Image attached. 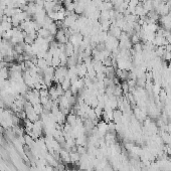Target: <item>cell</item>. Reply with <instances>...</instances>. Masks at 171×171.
<instances>
[{
	"label": "cell",
	"instance_id": "1",
	"mask_svg": "<svg viewBox=\"0 0 171 171\" xmlns=\"http://www.w3.org/2000/svg\"><path fill=\"white\" fill-rule=\"evenodd\" d=\"M54 38H55V41L59 44H65L67 42H69V38L65 36V30L63 29H59V31L56 32L55 36H54Z\"/></svg>",
	"mask_w": 171,
	"mask_h": 171
},
{
	"label": "cell",
	"instance_id": "2",
	"mask_svg": "<svg viewBox=\"0 0 171 171\" xmlns=\"http://www.w3.org/2000/svg\"><path fill=\"white\" fill-rule=\"evenodd\" d=\"M65 53L67 55V57L75 54V46H73V44L71 42L69 41L65 44Z\"/></svg>",
	"mask_w": 171,
	"mask_h": 171
},
{
	"label": "cell",
	"instance_id": "3",
	"mask_svg": "<svg viewBox=\"0 0 171 171\" xmlns=\"http://www.w3.org/2000/svg\"><path fill=\"white\" fill-rule=\"evenodd\" d=\"M50 35H51V34L49 33V31H48L47 29H45V28H43V27H41V28H39V29L37 30V37L47 39Z\"/></svg>",
	"mask_w": 171,
	"mask_h": 171
},
{
	"label": "cell",
	"instance_id": "4",
	"mask_svg": "<svg viewBox=\"0 0 171 171\" xmlns=\"http://www.w3.org/2000/svg\"><path fill=\"white\" fill-rule=\"evenodd\" d=\"M0 77L4 79H8L10 77V71L7 67H3L0 71Z\"/></svg>",
	"mask_w": 171,
	"mask_h": 171
},
{
	"label": "cell",
	"instance_id": "5",
	"mask_svg": "<svg viewBox=\"0 0 171 171\" xmlns=\"http://www.w3.org/2000/svg\"><path fill=\"white\" fill-rule=\"evenodd\" d=\"M61 88L63 89V91H67V90H69L71 89V79H69V77H65V79H63V81L61 83Z\"/></svg>",
	"mask_w": 171,
	"mask_h": 171
},
{
	"label": "cell",
	"instance_id": "6",
	"mask_svg": "<svg viewBox=\"0 0 171 171\" xmlns=\"http://www.w3.org/2000/svg\"><path fill=\"white\" fill-rule=\"evenodd\" d=\"M47 30L49 31V33L51 34L52 36H55L56 32L59 31V27H57V25H56L55 22H52L51 24H50L49 26H48Z\"/></svg>",
	"mask_w": 171,
	"mask_h": 171
},
{
	"label": "cell",
	"instance_id": "7",
	"mask_svg": "<svg viewBox=\"0 0 171 171\" xmlns=\"http://www.w3.org/2000/svg\"><path fill=\"white\" fill-rule=\"evenodd\" d=\"M0 25H1V27H2L3 31H7V30H10V29H12V28H13L12 23L8 22V21H1Z\"/></svg>",
	"mask_w": 171,
	"mask_h": 171
},
{
	"label": "cell",
	"instance_id": "8",
	"mask_svg": "<svg viewBox=\"0 0 171 171\" xmlns=\"http://www.w3.org/2000/svg\"><path fill=\"white\" fill-rule=\"evenodd\" d=\"M61 65V59H59V56H53L52 57V61H51V67H53L54 69L59 67Z\"/></svg>",
	"mask_w": 171,
	"mask_h": 171
},
{
	"label": "cell",
	"instance_id": "9",
	"mask_svg": "<svg viewBox=\"0 0 171 171\" xmlns=\"http://www.w3.org/2000/svg\"><path fill=\"white\" fill-rule=\"evenodd\" d=\"M140 0H129V5L128 6H130V7H134L135 8L137 5H139L140 4Z\"/></svg>",
	"mask_w": 171,
	"mask_h": 171
},
{
	"label": "cell",
	"instance_id": "10",
	"mask_svg": "<svg viewBox=\"0 0 171 171\" xmlns=\"http://www.w3.org/2000/svg\"><path fill=\"white\" fill-rule=\"evenodd\" d=\"M166 40H167V43L171 44V32H170V34L166 37Z\"/></svg>",
	"mask_w": 171,
	"mask_h": 171
},
{
	"label": "cell",
	"instance_id": "11",
	"mask_svg": "<svg viewBox=\"0 0 171 171\" xmlns=\"http://www.w3.org/2000/svg\"><path fill=\"white\" fill-rule=\"evenodd\" d=\"M27 3H30V2H34V0H25Z\"/></svg>",
	"mask_w": 171,
	"mask_h": 171
},
{
	"label": "cell",
	"instance_id": "12",
	"mask_svg": "<svg viewBox=\"0 0 171 171\" xmlns=\"http://www.w3.org/2000/svg\"><path fill=\"white\" fill-rule=\"evenodd\" d=\"M146 1H149V0H140V2H142V3L146 2Z\"/></svg>",
	"mask_w": 171,
	"mask_h": 171
}]
</instances>
